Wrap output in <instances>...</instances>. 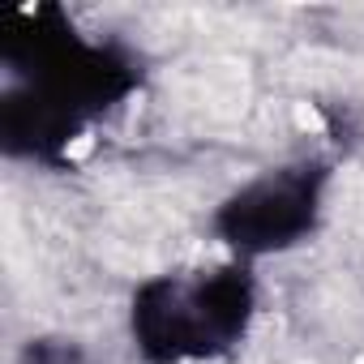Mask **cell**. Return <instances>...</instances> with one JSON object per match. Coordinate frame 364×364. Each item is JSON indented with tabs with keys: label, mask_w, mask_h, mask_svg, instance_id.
Wrapping results in <instances>:
<instances>
[{
	"label": "cell",
	"mask_w": 364,
	"mask_h": 364,
	"mask_svg": "<svg viewBox=\"0 0 364 364\" xmlns=\"http://www.w3.org/2000/svg\"><path fill=\"white\" fill-rule=\"evenodd\" d=\"M253 313V283L240 266L150 279L133 300V343L150 364L210 360L240 343Z\"/></svg>",
	"instance_id": "obj_1"
},
{
	"label": "cell",
	"mask_w": 364,
	"mask_h": 364,
	"mask_svg": "<svg viewBox=\"0 0 364 364\" xmlns=\"http://www.w3.org/2000/svg\"><path fill=\"white\" fill-rule=\"evenodd\" d=\"M321 167L296 163L266 171L219 210V232L236 253H279L313 232L321 210Z\"/></svg>",
	"instance_id": "obj_2"
},
{
	"label": "cell",
	"mask_w": 364,
	"mask_h": 364,
	"mask_svg": "<svg viewBox=\"0 0 364 364\" xmlns=\"http://www.w3.org/2000/svg\"><path fill=\"white\" fill-rule=\"evenodd\" d=\"M31 364H86L73 347H52V343H43V347H35L31 351Z\"/></svg>",
	"instance_id": "obj_3"
}]
</instances>
